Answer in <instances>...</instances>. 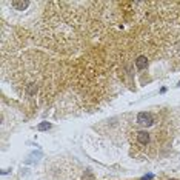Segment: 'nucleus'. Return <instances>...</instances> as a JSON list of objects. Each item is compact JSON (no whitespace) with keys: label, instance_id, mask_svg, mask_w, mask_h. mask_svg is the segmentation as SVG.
Listing matches in <instances>:
<instances>
[{"label":"nucleus","instance_id":"f257e3e1","mask_svg":"<svg viewBox=\"0 0 180 180\" xmlns=\"http://www.w3.org/2000/svg\"><path fill=\"white\" fill-rule=\"evenodd\" d=\"M137 122H139L140 125H143V126H151L152 123H154V117H152L151 112H139V116H137Z\"/></svg>","mask_w":180,"mask_h":180},{"label":"nucleus","instance_id":"f03ea898","mask_svg":"<svg viewBox=\"0 0 180 180\" xmlns=\"http://www.w3.org/2000/svg\"><path fill=\"white\" fill-rule=\"evenodd\" d=\"M136 66H137V69H145V68L148 66V59H146L145 55L137 57V60H136Z\"/></svg>","mask_w":180,"mask_h":180},{"label":"nucleus","instance_id":"7ed1b4c3","mask_svg":"<svg viewBox=\"0 0 180 180\" xmlns=\"http://www.w3.org/2000/svg\"><path fill=\"white\" fill-rule=\"evenodd\" d=\"M137 140H139V143L146 145L148 142H149V134H148L146 131H140V132H137Z\"/></svg>","mask_w":180,"mask_h":180},{"label":"nucleus","instance_id":"20e7f679","mask_svg":"<svg viewBox=\"0 0 180 180\" xmlns=\"http://www.w3.org/2000/svg\"><path fill=\"white\" fill-rule=\"evenodd\" d=\"M28 5H29V2H13V8H14V9H17V11H23V9H26V8H28Z\"/></svg>","mask_w":180,"mask_h":180},{"label":"nucleus","instance_id":"39448f33","mask_svg":"<svg viewBox=\"0 0 180 180\" xmlns=\"http://www.w3.org/2000/svg\"><path fill=\"white\" fill-rule=\"evenodd\" d=\"M51 123H49V122H42V123H39V125H37V129H39V131H48V129H51Z\"/></svg>","mask_w":180,"mask_h":180},{"label":"nucleus","instance_id":"423d86ee","mask_svg":"<svg viewBox=\"0 0 180 180\" xmlns=\"http://www.w3.org/2000/svg\"><path fill=\"white\" fill-rule=\"evenodd\" d=\"M36 92H37V85L31 83V85L28 86V94H29V95H33V94H36Z\"/></svg>","mask_w":180,"mask_h":180},{"label":"nucleus","instance_id":"0eeeda50","mask_svg":"<svg viewBox=\"0 0 180 180\" xmlns=\"http://www.w3.org/2000/svg\"><path fill=\"white\" fill-rule=\"evenodd\" d=\"M151 179H152V174H148V176H145L142 180H151Z\"/></svg>","mask_w":180,"mask_h":180},{"label":"nucleus","instance_id":"6e6552de","mask_svg":"<svg viewBox=\"0 0 180 180\" xmlns=\"http://www.w3.org/2000/svg\"><path fill=\"white\" fill-rule=\"evenodd\" d=\"M179 86H180V82H179Z\"/></svg>","mask_w":180,"mask_h":180},{"label":"nucleus","instance_id":"1a4fd4ad","mask_svg":"<svg viewBox=\"0 0 180 180\" xmlns=\"http://www.w3.org/2000/svg\"><path fill=\"white\" fill-rule=\"evenodd\" d=\"M172 180H176V179H172Z\"/></svg>","mask_w":180,"mask_h":180}]
</instances>
